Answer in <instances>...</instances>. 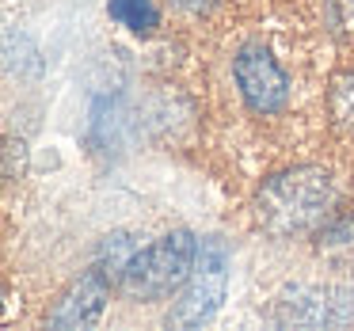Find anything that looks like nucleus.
<instances>
[{
  "label": "nucleus",
  "instance_id": "20e7f679",
  "mask_svg": "<svg viewBox=\"0 0 354 331\" xmlns=\"http://www.w3.org/2000/svg\"><path fill=\"white\" fill-rule=\"evenodd\" d=\"M274 328H354V282H293L270 305Z\"/></svg>",
  "mask_w": 354,
  "mask_h": 331
},
{
  "label": "nucleus",
  "instance_id": "6e6552de",
  "mask_svg": "<svg viewBox=\"0 0 354 331\" xmlns=\"http://www.w3.org/2000/svg\"><path fill=\"white\" fill-rule=\"evenodd\" d=\"M328 118L339 133L354 138V69H343L328 84Z\"/></svg>",
  "mask_w": 354,
  "mask_h": 331
},
{
  "label": "nucleus",
  "instance_id": "39448f33",
  "mask_svg": "<svg viewBox=\"0 0 354 331\" xmlns=\"http://www.w3.org/2000/svg\"><path fill=\"white\" fill-rule=\"evenodd\" d=\"M232 84H236L240 103L255 118H274L290 107V73L263 42H244L232 54Z\"/></svg>",
  "mask_w": 354,
  "mask_h": 331
},
{
  "label": "nucleus",
  "instance_id": "ddd939ff",
  "mask_svg": "<svg viewBox=\"0 0 354 331\" xmlns=\"http://www.w3.org/2000/svg\"><path fill=\"white\" fill-rule=\"evenodd\" d=\"M27 168V145L16 138L4 141V179H19Z\"/></svg>",
  "mask_w": 354,
  "mask_h": 331
},
{
  "label": "nucleus",
  "instance_id": "7ed1b4c3",
  "mask_svg": "<svg viewBox=\"0 0 354 331\" xmlns=\"http://www.w3.org/2000/svg\"><path fill=\"white\" fill-rule=\"evenodd\" d=\"M229 267H232L229 240L225 236H202L191 278H187V282L179 285V293L171 297L168 328H179V331L206 328L225 305V293H229Z\"/></svg>",
  "mask_w": 354,
  "mask_h": 331
},
{
  "label": "nucleus",
  "instance_id": "4468645a",
  "mask_svg": "<svg viewBox=\"0 0 354 331\" xmlns=\"http://www.w3.org/2000/svg\"><path fill=\"white\" fill-rule=\"evenodd\" d=\"M221 0H171V8L183 12V16H209Z\"/></svg>",
  "mask_w": 354,
  "mask_h": 331
},
{
  "label": "nucleus",
  "instance_id": "9d476101",
  "mask_svg": "<svg viewBox=\"0 0 354 331\" xmlns=\"http://www.w3.org/2000/svg\"><path fill=\"white\" fill-rule=\"evenodd\" d=\"M4 65H8L12 77L31 80V77H39V73H42V54H39V46H35L27 35L8 31V35H4Z\"/></svg>",
  "mask_w": 354,
  "mask_h": 331
},
{
  "label": "nucleus",
  "instance_id": "f257e3e1",
  "mask_svg": "<svg viewBox=\"0 0 354 331\" xmlns=\"http://www.w3.org/2000/svg\"><path fill=\"white\" fill-rule=\"evenodd\" d=\"M339 206V183L324 164H293L255 187L252 217L270 240L316 236Z\"/></svg>",
  "mask_w": 354,
  "mask_h": 331
},
{
  "label": "nucleus",
  "instance_id": "0eeeda50",
  "mask_svg": "<svg viewBox=\"0 0 354 331\" xmlns=\"http://www.w3.org/2000/svg\"><path fill=\"white\" fill-rule=\"evenodd\" d=\"M313 244H316V255H320V259H328L331 267H339V270H351L354 267V214H339L335 209V214L316 229Z\"/></svg>",
  "mask_w": 354,
  "mask_h": 331
},
{
  "label": "nucleus",
  "instance_id": "1a4fd4ad",
  "mask_svg": "<svg viewBox=\"0 0 354 331\" xmlns=\"http://www.w3.org/2000/svg\"><path fill=\"white\" fill-rule=\"evenodd\" d=\"M107 16L130 35H153L160 27V12L153 0H107Z\"/></svg>",
  "mask_w": 354,
  "mask_h": 331
},
{
  "label": "nucleus",
  "instance_id": "423d86ee",
  "mask_svg": "<svg viewBox=\"0 0 354 331\" xmlns=\"http://www.w3.org/2000/svg\"><path fill=\"white\" fill-rule=\"evenodd\" d=\"M111 290H115V278L107 274V267L92 263L88 270H80L69 285L62 290V297L54 301V308L46 312V328L50 331H84L95 328L111 301Z\"/></svg>",
  "mask_w": 354,
  "mask_h": 331
},
{
  "label": "nucleus",
  "instance_id": "f03ea898",
  "mask_svg": "<svg viewBox=\"0 0 354 331\" xmlns=\"http://www.w3.org/2000/svg\"><path fill=\"white\" fill-rule=\"evenodd\" d=\"M198 244L191 229H171L164 236H156L153 244L138 247L130 255V263L122 267L115 290L133 305H153L171 293H179V285L191 278L194 259H198Z\"/></svg>",
  "mask_w": 354,
  "mask_h": 331
},
{
  "label": "nucleus",
  "instance_id": "9b49d317",
  "mask_svg": "<svg viewBox=\"0 0 354 331\" xmlns=\"http://www.w3.org/2000/svg\"><path fill=\"white\" fill-rule=\"evenodd\" d=\"M138 240L130 236V232H111V236H103V244H100V255H95V263L100 267H107V274L118 282V274H122V267L130 263V255L138 252Z\"/></svg>",
  "mask_w": 354,
  "mask_h": 331
},
{
  "label": "nucleus",
  "instance_id": "f8f14e48",
  "mask_svg": "<svg viewBox=\"0 0 354 331\" xmlns=\"http://www.w3.org/2000/svg\"><path fill=\"white\" fill-rule=\"evenodd\" d=\"M324 19L335 35H354V0H324Z\"/></svg>",
  "mask_w": 354,
  "mask_h": 331
}]
</instances>
